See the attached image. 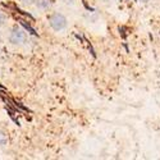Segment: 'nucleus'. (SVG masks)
Here are the masks:
<instances>
[{
	"mask_svg": "<svg viewBox=\"0 0 160 160\" xmlns=\"http://www.w3.org/2000/svg\"><path fill=\"white\" fill-rule=\"evenodd\" d=\"M8 40L13 46L21 48V46H24L26 44H27L28 37H27V32H26L21 26L16 24L10 28L9 35H8Z\"/></svg>",
	"mask_w": 160,
	"mask_h": 160,
	"instance_id": "f257e3e1",
	"label": "nucleus"
},
{
	"mask_svg": "<svg viewBox=\"0 0 160 160\" xmlns=\"http://www.w3.org/2000/svg\"><path fill=\"white\" fill-rule=\"evenodd\" d=\"M48 22L50 28L55 32H62L68 27V19H67V17L63 13H59V12H52L48 17Z\"/></svg>",
	"mask_w": 160,
	"mask_h": 160,
	"instance_id": "f03ea898",
	"label": "nucleus"
},
{
	"mask_svg": "<svg viewBox=\"0 0 160 160\" xmlns=\"http://www.w3.org/2000/svg\"><path fill=\"white\" fill-rule=\"evenodd\" d=\"M35 5H36L40 10H48V9L51 7V3H50V0H36Z\"/></svg>",
	"mask_w": 160,
	"mask_h": 160,
	"instance_id": "7ed1b4c3",
	"label": "nucleus"
},
{
	"mask_svg": "<svg viewBox=\"0 0 160 160\" xmlns=\"http://www.w3.org/2000/svg\"><path fill=\"white\" fill-rule=\"evenodd\" d=\"M7 143H8V138H7V136L4 135L3 132H0V149L5 148Z\"/></svg>",
	"mask_w": 160,
	"mask_h": 160,
	"instance_id": "20e7f679",
	"label": "nucleus"
},
{
	"mask_svg": "<svg viewBox=\"0 0 160 160\" xmlns=\"http://www.w3.org/2000/svg\"><path fill=\"white\" fill-rule=\"evenodd\" d=\"M5 22H7V16L4 14L2 10H0V28H2L3 26L5 24Z\"/></svg>",
	"mask_w": 160,
	"mask_h": 160,
	"instance_id": "39448f33",
	"label": "nucleus"
},
{
	"mask_svg": "<svg viewBox=\"0 0 160 160\" xmlns=\"http://www.w3.org/2000/svg\"><path fill=\"white\" fill-rule=\"evenodd\" d=\"M19 2H22V3L26 4V5H32V4L36 3V0H19Z\"/></svg>",
	"mask_w": 160,
	"mask_h": 160,
	"instance_id": "423d86ee",
	"label": "nucleus"
},
{
	"mask_svg": "<svg viewBox=\"0 0 160 160\" xmlns=\"http://www.w3.org/2000/svg\"><path fill=\"white\" fill-rule=\"evenodd\" d=\"M138 2H141V3H148V2H150V0H138Z\"/></svg>",
	"mask_w": 160,
	"mask_h": 160,
	"instance_id": "0eeeda50",
	"label": "nucleus"
},
{
	"mask_svg": "<svg viewBox=\"0 0 160 160\" xmlns=\"http://www.w3.org/2000/svg\"><path fill=\"white\" fill-rule=\"evenodd\" d=\"M100 2H101V3H109L110 0H100Z\"/></svg>",
	"mask_w": 160,
	"mask_h": 160,
	"instance_id": "6e6552de",
	"label": "nucleus"
},
{
	"mask_svg": "<svg viewBox=\"0 0 160 160\" xmlns=\"http://www.w3.org/2000/svg\"><path fill=\"white\" fill-rule=\"evenodd\" d=\"M2 42H3V40H2V35H0V45H2Z\"/></svg>",
	"mask_w": 160,
	"mask_h": 160,
	"instance_id": "1a4fd4ad",
	"label": "nucleus"
},
{
	"mask_svg": "<svg viewBox=\"0 0 160 160\" xmlns=\"http://www.w3.org/2000/svg\"><path fill=\"white\" fill-rule=\"evenodd\" d=\"M64 2H67V3H69V2H71V3H72L73 0H64Z\"/></svg>",
	"mask_w": 160,
	"mask_h": 160,
	"instance_id": "9d476101",
	"label": "nucleus"
}]
</instances>
